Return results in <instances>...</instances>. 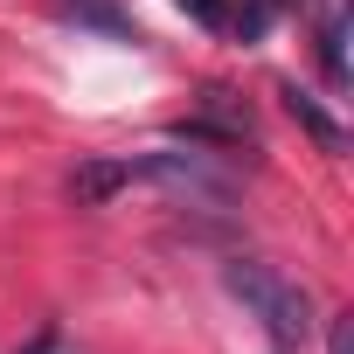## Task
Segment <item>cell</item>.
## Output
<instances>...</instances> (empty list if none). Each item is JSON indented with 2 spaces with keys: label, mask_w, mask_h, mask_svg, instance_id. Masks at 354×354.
Instances as JSON below:
<instances>
[{
  "label": "cell",
  "mask_w": 354,
  "mask_h": 354,
  "mask_svg": "<svg viewBox=\"0 0 354 354\" xmlns=\"http://www.w3.org/2000/svg\"><path fill=\"white\" fill-rule=\"evenodd\" d=\"M223 285H230V292L243 299V313L264 326L271 354H306V333H313L306 285L278 278V271H271V264H257V257H236V264H223Z\"/></svg>",
  "instance_id": "obj_1"
},
{
  "label": "cell",
  "mask_w": 354,
  "mask_h": 354,
  "mask_svg": "<svg viewBox=\"0 0 354 354\" xmlns=\"http://www.w3.org/2000/svg\"><path fill=\"white\" fill-rule=\"evenodd\" d=\"M326 354H354V313H340L326 326Z\"/></svg>",
  "instance_id": "obj_7"
},
{
  "label": "cell",
  "mask_w": 354,
  "mask_h": 354,
  "mask_svg": "<svg viewBox=\"0 0 354 354\" xmlns=\"http://www.w3.org/2000/svg\"><path fill=\"white\" fill-rule=\"evenodd\" d=\"M70 21H84V28H104V35H118V42H139V28H132L118 8H104V0H70Z\"/></svg>",
  "instance_id": "obj_5"
},
{
  "label": "cell",
  "mask_w": 354,
  "mask_h": 354,
  "mask_svg": "<svg viewBox=\"0 0 354 354\" xmlns=\"http://www.w3.org/2000/svg\"><path fill=\"white\" fill-rule=\"evenodd\" d=\"M278 8H285V0H243V15H236V35H243V42H257V35L278 21Z\"/></svg>",
  "instance_id": "obj_6"
},
{
  "label": "cell",
  "mask_w": 354,
  "mask_h": 354,
  "mask_svg": "<svg viewBox=\"0 0 354 354\" xmlns=\"http://www.w3.org/2000/svg\"><path fill=\"white\" fill-rule=\"evenodd\" d=\"M139 181V160H84L77 174H70V202L77 209H104L118 188H132Z\"/></svg>",
  "instance_id": "obj_2"
},
{
  "label": "cell",
  "mask_w": 354,
  "mask_h": 354,
  "mask_svg": "<svg viewBox=\"0 0 354 354\" xmlns=\"http://www.w3.org/2000/svg\"><path fill=\"white\" fill-rule=\"evenodd\" d=\"M319 70H326L333 91H347V21H340V15L319 21Z\"/></svg>",
  "instance_id": "obj_4"
},
{
  "label": "cell",
  "mask_w": 354,
  "mask_h": 354,
  "mask_svg": "<svg viewBox=\"0 0 354 354\" xmlns=\"http://www.w3.org/2000/svg\"><path fill=\"white\" fill-rule=\"evenodd\" d=\"M278 97H285V111H292V118H299V125L319 139V153H347V132H340V118H333L319 97H306L299 84H278Z\"/></svg>",
  "instance_id": "obj_3"
},
{
  "label": "cell",
  "mask_w": 354,
  "mask_h": 354,
  "mask_svg": "<svg viewBox=\"0 0 354 354\" xmlns=\"http://www.w3.org/2000/svg\"><path fill=\"white\" fill-rule=\"evenodd\" d=\"M181 15H195V21H209V28H223V0H181Z\"/></svg>",
  "instance_id": "obj_8"
}]
</instances>
